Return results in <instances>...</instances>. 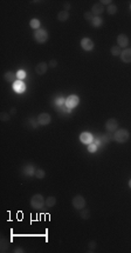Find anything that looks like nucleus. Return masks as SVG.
<instances>
[{
	"label": "nucleus",
	"instance_id": "nucleus-1",
	"mask_svg": "<svg viewBox=\"0 0 131 253\" xmlns=\"http://www.w3.org/2000/svg\"><path fill=\"white\" fill-rule=\"evenodd\" d=\"M43 205H46V200L41 194H34L30 198V206L34 210H41Z\"/></svg>",
	"mask_w": 131,
	"mask_h": 253
},
{
	"label": "nucleus",
	"instance_id": "nucleus-2",
	"mask_svg": "<svg viewBox=\"0 0 131 253\" xmlns=\"http://www.w3.org/2000/svg\"><path fill=\"white\" fill-rule=\"evenodd\" d=\"M130 138V133L128 130H117L115 133H114V139L115 141L119 143V144H123V143H126Z\"/></svg>",
	"mask_w": 131,
	"mask_h": 253
},
{
	"label": "nucleus",
	"instance_id": "nucleus-3",
	"mask_svg": "<svg viewBox=\"0 0 131 253\" xmlns=\"http://www.w3.org/2000/svg\"><path fill=\"white\" fill-rule=\"evenodd\" d=\"M48 38H49V33L43 29H39L34 32V39L39 44H45L48 40Z\"/></svg>",
	"mask_w": 131,
	"mask_h": 253
},
{
	"label": "nucleus",
	"instance_id": "nucleus-4",
	"mask_svg": "<svg viewBox=\"0 0 131 253\" xmlns=\"http://www.w3.org/2000/svg\"><path fill=\"white\" fill-rule=\"evenodd\" d=\"M85 199L82 195H75L73 200H72V205L75 210H83L85 207Z\"/></svg>",
	"mask_w": 131,
	"mask_h": 253
},
{
	"label": "nucleus",
	"instance_id": "nucleus-5",
	"mask_svg": "<svg viewBox=\"0 0 131 253\" xmlns=\"http://www.w3.org/2000/svg\"><path fill=\"white\" fill-rule=\"evenodd\" d=\"M79 102H80V98L77 95H75V94H72L66 99V107H68V108L72 109L74 107H76L79 105Z\"/></svg>",
	"mask_w": 131,
	"mask_h": 253
},
{
	"label": "nucleus",
	"instance_id": "nucleus-6",
	"mask_svg": "<svg viewBox=\"0 0 131 253\" xmlns=\"http://www.w3.org/2000/svg\"><path fill=\"white\" fill-rule=\"evenodd\" d=\"M37 121H38L39 125L46 126V125H48V124L52 121V117H50V114H48V113H40V114L38 116V118H37Z\"/></svg>",
	"mask_w": 131,
	"mask_h": 253
},
{
	"label": "nucleus",
	"instance_id": "nucleus-7",
	"mask_svg": "<svg viewBox=\"0 0 131 253\" xmlns=\"http://www.w3.org/2000/svg\"><path fill=\"white\" fill-rule=\"evenodd\" d=\"M117 127H118V121H117L116 119H114V118L109 119V120L105 123V130H107L108 132H110V133L116 132V131H117Z\"/></svg>",
	"mask_w": 131,
	"mask_h": 253
},
{
	"label": "nucleus",
	"instance_id": "nucleus-8",
	"mask_svg": "<svg viewBox=\"0 0 131 253\" xmlns=\"http://www.w3.org/2000/svg\"><path fill=\"white\" fill-rule=\"evenodd\" d=\"M81 47L87 52L92 51L94 49V41L90 38H83L81 40Z\"/></svg>",
	"mask_w": 131,
	"mask_h": 253
},
{
	"label": "nucleus",
	"instance_id": "nucleus-9",
	"mask_svg": "<svg viewBox=\"0 0 131 253\" xmlns=\"http://www.w3.org/2000/svg\"><path fill=\"white\" fill-rule=\"evenodd\" d=\"M80 140H81V143H82V144H84V145H89V144L92 143L94 137H92V134L89 133V132H82L81 135H80Z\"/></svg>",
	"mask_w": 131,
	"mask_h": 253
},
{
	"label": "nucleus",
	"instance_id": "nucleus-10",
	"mask_svg": "<svg viewBox=\"0 0 131 253\" xmlns=\"http://www.w3.org/2000/svg\"><path fill=\"white\" fill-rule=\"evenodd\" d=\"M103 11H104V7H103V5L101 4V3H96V4H94L92 5V7H91V13L94 14V17H100V14H102L103 13Z\"/></svg>",
	"mask_w": 131,
	"mask_h": 253
},
{
	"label": "nucleus",
	"instance_id": "nucleus-11",
	"mask_svg": "<svg viewBox=\"0 0 131 253\" xmlns=\"http://www.w3.org/2000/svg\"><path fill=\"white\" fill-rule=\"evenodd\" d=\"M121 59L123 63L129 64L131 63V48H125L124 51H122L121 53Z\"/></svg>",
	"mask_w": 131,
	"mask_h": 253
},
{
	"label": "nucleus",
	"instance_id": "nucleus-12",
	"mask_svg": "<svg viewBox=\"0 0 131 253\" xmlns=\"http://www.w3.org/2000/svg\"><path fill=\"white\" fill-rule=\"evenodd\" d=\"M117 44H118V46L122 48V47H126L128 45H129V38H128V36H125V34H119L118 37H117Z\"/></svg>",
	"mask_w": 131,
	"mask_h": 253
},
{
	"label": "nucleus",
	"instance_id": "nucleus-13",
	"mask_svg": "<svg viewBox=\"0 0 131 253\" xmlns=\"http://www.w3.org/2000/svg\"><path fill=\"white\" fill-rule=\"evenodd\" d=\"M48 70V65L47 63H39L37 66H35V72L39 74V75H43Z\"/></svg>",
	"mask_w": 131,
	"mask_h": 253
},
{
	"label": "nucleus",
	"instance_id": "nucleus-14",
	"mask_svg": "<svg viewBox=\"0 0 131 253\" xmlns=\"http://www.w3.org/2000/svg\"><path fill=\"white\" fill-rule=\"evenodd\" d=\"M13 90H14L17 93H22V92H25L26 86H25V84H23L21 80H18V81H15V82L13 84Z\"/></svg>",
	"mask_w": 131,
	"mask_h": 253
},
{
	"label": "nucleus",
	"instance_id": "nucleus-15",
	"mask_svg": "<svg viewBox=\"0 0 131 253\" xmlns=\"http://www.w3.org/2000/svg\"><path fill=\"white\" fill-rule=\"evenodd\" d=\"M22 173L25 174V176H33V174H35V170H34V166L33 165H30V164H28V165H25L23 167H22Z\"/></svg>",
	"mask_w": 131,
	"mask_h": 253
},
{
	"label": "nucleus",
	"instance_id": "nucleus-16",
	"mask_svg": "<svg viewBox=\"0 0 131 253\" xmlns=\"http://www.w3.org/2000/svg\"><path fill=\"white\" fill-rule=\"evenodd\" d=\"M69 19V13L67 12V11H61V12H59L57 13V20L60 21V22H64V21H67Z\"/></svg>",
	"mask_w": 131,
	"mask_h": 253
},
{
	"label": "nucleus",
	"instance_id": "nucleus-17",
	"mask_svg": "<svg viewBox=\"0 0 131 253\" xmlns=\"http://www.w3.org/2000/svg\"><path fill=\"white\" fill-rule=\"evenodd\" d=\"M17 78V73H13V72H6L5 75H4V79L8 82H13Z\"/></svg>",
	"mask_w": 131,
	"mask_h": 253
},
{
	"label": "nucleus",
	"instance_id": "nucleus-18",
	"mask_svg": "<svg viewBox=\"0 0 131 253\" xmlns=\"http://www.w3.org/2000/svg\"><path fill=\"white\" fill-rule=\"evenodd\" d=\"M0 245H1V252H6L10 247V241L3 236L1 237V243H0Z\"/></svg>",
	"mask_w": 131,
	"mask_h": 253
},
{
	"label": "nucleus",
	"instance_id": "nucleus-19",
	"mask_svg": "<svg viewBox=\"0 0 131 253\" xmlns=\"http://www.w3.org/2000/svg\"><path fill=\"white\" fill-rule=\"evenodd\" d=\"M103 24V19L101 17H94V19L91 20V26L92 27H100Z\"/></svg>",
	"mask_w": 131,
	"mask_h": 253
},
{
	"label": "nucleus",
	"instance_id": "nucleus-20",
	"mask_svg": "<svg viewBox=\"0 0 131 253\" xmlns=\"http://www.w3.org/2000/svg\"><path fill=\"white\" fill-rule=\"evenodd\" d=\"M56 204V198L55 197H48L46 199V206L47 207H54Z\"/></svg>",
	"mask_w": 131,
	"mask_h": 253
},
{
	"label": "nucleus",
	"instance_id": "nucleus-21",
	"mask_svg": "<svg viewBox=\"0 0 131 253\" xmlns=\"http://www.w3.org/2000/svg\"><path fill=\"white\" fill-rule=\"evenodd\" d=\"M107 12H108V14H110V15H115L116 13H117V6L112 3V4H110L109 6H108V8H107Z\"/></svg>",
	"mask_w": 131,
	"mask_h": 253
},
{
	"label": "nucleus",
	"instance_id": "nucleus-22",
	"mask_svg": "<svg viewBox=\"0 0 131 253\" xmlns=\"http://www.w3.org/2000/svg\"><path fill=\"white\" fill-rule=\"evenodd\" d=\"M29 26L32 27V29H34V30H39V27H40V20H39V19H32V20L29 21Z\"/></svg>",
	"mask_w": 131,
	"mask_h": 253
},
{
	"label": "nucleus",
	"instance_id": "nucleus-23",
	"mask_svg": "<svg viewBox=\"0 0 131 253\" xmlns=\"http://www.w3.org/2000/svg\"><path fill=\"white\" fill-rule=\"evenodd\" d=\"M121 53H122V49H121V47L117 45V46H112L111 47V54L114 55V57H117V55H121Z\"/></svg>",
	"mask_w": 131,
	"mask_h": 253
},
{
	"label": "nucleus",
	"instance_id": "nucleus-24",
	"mask_svg": "<svg viewBox=\"0 0 131 253\" xmlns=\"http://www.w3.org/2000/svg\"><path fill=\"white\" fill-rule=\"evenodd\" d=\"M80 215H81V218H82V219H85V220H88V219L90 218V211H89V210H81V212H80Z\"/></svg>",
	"mask_w": 131,
	"mask_h": 253
},
{
	"label": "nucleus",
	"instance_id": "nucleus-25",
	"mask_svg": "<svg viewBox=\"0 0 131 253\" xmlns=\"http://www.w3.org/2000/svg\"><path fill=\"white\" fill-rule=\"evenodd\" d=\"M45 176H46V173H45L43 170H41V168H39V170L35 171V177H37L38 179H43Z\"/></svg>",
	"mask_w": 131,
	"mask_h": 253
},
{
	"label": "nucleus",
	"instance_id": "nucleus-26",
	"mask_svg": "<svg viewBox=\"0 0 131 253\" xmlns=\"http://www.w3.org/2000/svg\"><path fill=\"white\" fill-rule=\"evenodd\" d=\"M17 78H18L19 80H22V79H25V78H26V72H25V71H22V70H19V71L17 72Z\"/></svg>",
	"mask_w": 131,
	"mask_h": 253
},
{
	"label": "nucleus",
	"instance_id": "nucleus-27",
	"mask_svg": "<svg viewBox=\"0 0 131 253\" xmlns=\"http://www.w3.org/2000/svg\"><path fill=\"white\" fill-rule=\"evenodd\" d=\"M0 118H1V121H8L10 118H11V114L6 113V112H3L1 116H0Z\"/></svg>",
	"mask_w": 131,
	"mask_h": 253
},
{
	"label": "nucleus",
	"instance_id": "nucleus-28",
	"mask_svg": "<svg viewBox=\"0 0 131 253\" xmlns=\"http://www.w3.org/2000/svg\"><path fill=\"white\" fill-rule=\"evenodd\" d=\"M96 150H97V145H96V144H89V146H88V152L95 153Z\"/></svg>",
	"mask_w": 131,
	"mask_h": 253
},
{
	"label": "nucleus",
	"instance_id": "nucleus-29",
	"mask_svg": "<svg viewBox=\"0 0 131 253\" xmlns=\"http://www.w3.org/2000/svg\"><path fill=\"white\" fill-rule=\"evenodd\" d=\"M84 19L91 22V20L94 19V14H92L91 12H85V13H84Z\"/></svg>",
	"mask_w": 131,
	"mask_h": 253
},
{
	"label": "nucleus",
	"instance_id": "nucleus-30",
	"mask_svg": "<svg viewBox=\"0 0 131 253\" xmlns=\"http://www.w3.org/2000/svg\"><path fill=\"white\" fill-rule=\"evenodd\" d=\"M56 105H59V106H61V105H66V99L64 98H57L56 99Z\"/></svg>",
	"mask_w": 131,
	"mask_h": 253
},
{
	"label": "nucleus",
	"instance_id": "nucleus-31",
	"mask_svg": "<svg viewBox=\"0 0 131 253\" xmlns=\"http://www.w3.org/2000/svg\"><path fill=\"white\" fill-rule=\"evenodd\" d=\"M95 248H96V243H95V241H90V243H89V251L92 252Z\"/></svg>",
	"mask_w": 131,
	"mask_h": 253
},
{
	"label": "nucleus",
	"instance_id": "nucleus-32",
	"mask_svg": "<svg viewBox=\"0 0 131 253\" xmlns=\"http://www.w3.org/2000/svg\"><path fill=\"white\" fill-rule=\"evenodd\" d=\"M49 66H50V67H53V68H54V67H56V66H57V61H56L55 59H52V60L49 61Z\"/></svg>",
	"mask_w": 131,
	"mask_h": 253
},
{
	"label": "nucleus",
	"instance_id": "nucleus-33",
	"mask_svg": "<svg viewBox=\"0 0 131 253\" xmlns=\"http://www.w3.org/2000/svg\"><path fill=\"white\" fill-rule=\"evenodd\" d=\"M102 5H110V4H112V1L111 0H102V1H100Z\"/></svg>",
	"mask_w": 131,
	"mask_h": 253
},
{
	"label": "nucleus",
	"instance_id": "nucleus-34",
	"mask_svg": "<svg viewBox=\"0 0 131 253\" xmlns=\"http://www.w3.org/2000/svg\"><path fill=\"white\" fill-rule=\"evenodd\" d=\"M63 7H64V11H67V12H68V11L70 10V7H72V6H70V4H69V3H66V4L63 5Z\"/></svg>",
	"mask_w": 131,
	"mask_h": 253
},
{
	"label": "nucleus",
	"instance_id": "nucleus-35",
	"mask_svg": "<svg viewBox=\"0 0 131 253\" xmlns=\"http://www.w3.org/2000/svg\"><path fill=\"white\" fill-rule=\"evenodd\" d=\"M14 252H15V253H18V252H25V251H23L21 247H18L17 250H14Z\"/></svg>",
	"mask_w": 131,
	"mask_h": 253
},
{
	"label": "nucleus",
	"instance_id": "nucleus-36",
	"mask_svg": "<svg viewBox=\"0 0 131 253\" xmlns=\"http://www.w3.org/2000/svg\"><path fill=\"white\" fill-rule=\"evenodd\" d=\"M15 112H17V111H15V108H13V109L11 111V113H12V114H14V113H15Z\"/></svg>",
	"mask_w": 131,
	"mask_h": 253
},
{
	"label": "nucleus",
	"instance_id": "nucleus-37",
	"mask_svg": "<svg viewBox=\"0 0 131 253\" xmlns=\"http://www.w3.org/2000/svg\"><path fill=\"white\" fill-rule=\"evenodd\" d=\"M129 187H130V188H131V179H130V180H129Z\"/></svg>",
	"mask_w": 131,
	"mask_h": 253
}]
</instances>
